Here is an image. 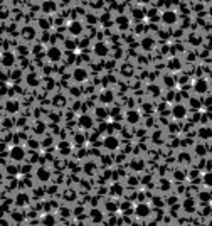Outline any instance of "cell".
<instances>
[{
    "instance_id": "cell-6",
    "label": "cell",
    "mask_w": 212,
    "mask_h": 226,
    "mask_svg": "<svg viewBox=\"0 0 212 226\" xmlns=\"http://www.w3.org/2000/svg\"><path fill=\"white\" fill-rule=\"evenodd\" d=\"M145 213H148V208H146V206H140L138 208V214H140V216H143Z\"/></svg>"
},
{
    "instance_id": "cell-7",
    "label": "cell",
    "mask_w": 212,
    "mask_h": 226,
    "mask_svg": "<svg viewBox=\"0 0 212 226\" xmlns=\"http://www.w3.org/2000/svg\"><path fill=\"white\" fill-rule=\"evenodd\" d=\"M81 125H82V127H89V125H91V123H89V118L88 117H82L81 118Z\"/></svg>"
},
{
    "instance_id": "cell-9",
    "label": "cell",
    "mask_w": 212,
    "mask_h": 226,
    "mask_svg": "<svg viewBox=\"0 0 212 226\" xmlns=\"http://www.w3.org/2000/svg\"><path fill=\"white\" fill-rule=\"evenodd\" d=\"M140 2H148V0H140Z\"/></svg>"
},
{
    "instance_id": "cell-4",
    "label": "cell",
    "mask_w": 212,
    "mask_h": 226,
    "mask_svg": "<svg viewBox=\"0 0 212 226\" xmlns=\"http://www.w3.org/2000/svg\"><path fill=\"white\" fill-rule=\"evenodd\" d=\"M49 57H51V59H59V51H57V49H52V51H49Z\"/></svg>"
},
{
    "instance_id": "cell-8",
    "label": "cell",
    "mask_w": 212,
    "mask_h": 226,
    "mask_svg": "<svg viewBox=\"0 0 212 226\" xmlns=\"http://www.w3.org/2000/svg\"><path fill=\"white\" fill-rule=\"evenodd\" d=\"M128 118H130L131 121H136V120H138V113H130V115H128Z\"/></svg>"
},
{
    "instance_id": "cell-3",
    "label": "cell",
    "mask_w": 212,
    "mask_h": 226,
    "mask_svg": "<svg viewBox=\"0 0 212 226\" xmlns=\"http://www.w3.org/2000/svg\"><path fill=\"white\" fill-rule=\"evenodd\" d=\"M3 64H5V66H10V64H12L14 63V56L12 54H9V52H7V54L5 56H3Z\"/></svg>"
},
{
    "instance_id": "cell-5",
    "label": "cell",
    "mask_w": 212,
    "mask_h": 226,
    "mask_svg": "<svg viewBox=\"0 0 212 226\" xmlns=\"http://www.w3.org/2000/svg\"><path fill=\"white\" fill-rule=\"evenodd\" d=\"M71 32H74V34L81 32V26H79V24H73V26H71Z\"/></svg>"
},
{
    "instance_id": "cell-1",
    "label": "cell",
    "mask_w": 212,
    "mask_h": 226,
    "mask_svg": "<svg viewBox=\"0 0 212 226\" xmlns=\"http://www.w3.org/2000/svg\"><path fill=\"white\" fill-rule=\"evenodd\" d=\"M10 155H12V159L20 160L24 157V149H20V147H14V149L10 150Z\"/></svg>"
},
{
    "instance_id": "cell-2",
    "label": "cell",
    "mask_w": 212,
    "mask_h": 226,
    "mask_svg": "<svg viewBox=\"0 0 212 226\" xmlns=\"http://www.w3.org/2000/svg\"><path fill=\"white\" fill-rule=\"evenodd\" d=\"M105 145H108L110 149H114V147L118 145V142H116V138L110 137V138H106V140H105Z\"/></svg>"
}]
</instances>
